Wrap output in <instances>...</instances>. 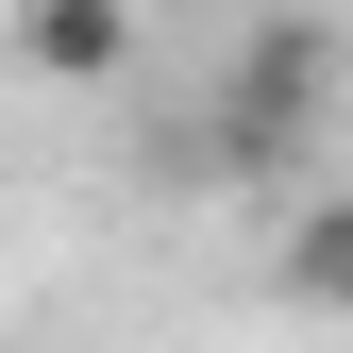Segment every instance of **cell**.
<instances>
[{"mask_svg":"<svg viewBox=\"0 0 353 353\" xmlns=\"http://www.w3.org/2000/svg\"><path fill=\"white\" fill-rule=\"evenodd\" d=\"M320 118H336V34H320V17H252L236 51H219V118H202V152L270 185V168H303Z\"/></svg>","mask_w":353,"mask_h":353,"instance_id":"obj_1","label":"cell"},{"mask_svg":"<svg viewBox=\"0 0 353 353\" xmlns=\"http://www.w3.org/2000/svg\"><path fill=\"white\" fill-rule=\"evenodd\" d=\"M17 51L51 68V84H118V68H135V0H34Z\"/></svg>","mask_w":353,"mask_h":353,"instance_id":"obj_2","label":"cell"},{"mask_svg":"<svg viewBox=\"0 0 353 353\" xmlns=\"http://www.w3.org/2000/svg\"><path fill=\"white\" fill-rule=\"evenodd\" d=\"M286 303L353 320V202H303V219H286Z\"/></svg>","mask_w":353,"mask_h":353,"instance_id":"obj_3","label":"cell"}]
</instances>
